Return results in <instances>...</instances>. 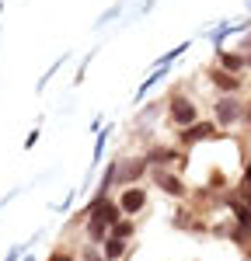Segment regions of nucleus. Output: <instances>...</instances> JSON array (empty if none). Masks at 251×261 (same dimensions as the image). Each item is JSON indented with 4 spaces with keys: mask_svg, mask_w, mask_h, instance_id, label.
Listing matches in <instances>:
<instances>
[{
    "mask_svg": "<svg viewBox=\"0 0 251 261\" xmlns=\"http://www.w3.org/2000/svg\"><path fill=\"white\" fill-rule=\"evenodd\" d=\"M171 122H174V125H182V129L195 125V122H199L195 101H188L185 94H174V101H171Z\"/></svg>",
    "mask_w": 251,
    "mask_h": 261,
    "instance_id": "f257e3e1",
    "label": "nucleus"
},
{
    "mask_svg": "<svg viewBox=\"0 0 251 261\" xmlns=\"http://www.w3.org/2000/svg\"><path fill=\"white\" fill-rule=\"evenodd\" d=\"M213 115H216V125H234V122H241V115H244V105L234 98V94H227V98L216 101Z\"/></svg>",
    "mask_w": 251,
    "mask_h": 261,
    "instance_id": "f03ea898",
    "label": "nucleus"
},
{
    "mask_svg": "<svg viewBox=\"0 0 251 261\" xmlns=\"http://www.w3.org/2000/svg\"><path fill=\"white\" fill-rule=\"evenodd\" d=\"M209 136H216V122H195V125L182 129V143H185V146L203 143V140H209Z\"/></svg>",
    "mask_w": 251,
    "mask_h": 261,
    "instance_id": "7ed1b4c3",
    "label": "nucleus"
},
{
    "mask_svg": "<svg viewBox=\"0 0 251 261\" xmlns=\"http://www.w3.org/2000/svg\"><path fill=\"white\" fill-rule=\"evenodd\" d=\"M143 205H146V192H143V188H126L122 195H119V209L129 213V216H133V213H140Z\"/></svg>",
    "mask_w": 251,
    "mask_h": 261,
    "instance_id": "20e7f679",
    "label": "nucleus"
},
{
    "mask_svg": "<svg viewBox=\"0 0 251 261\" xmlns=\"http://www.w3.org/2000/svg\"><path fill=\"white\" fill-rule=\"evenodd\" d=\"M154 181H157V188H164L167 195H174V199H182V195H185V185L174 178L171 171H157V174H154Z\"/></svg>",
    "mask_w": 251,
    "mask_h": 261,
    "instance_id": "39448f33",
    "label": "nucleus"
},
{
    "mask_svg": "<svg viewBox=\"0 0 251 261\" xmlns=\"http://www.w3.org/2000/svg\"><path fill=\"white\" fill-rule=\"evenodd\" d=\"M209 81L216 84L220 91H227V94H234V91L241 87V81H237L234 73H227V70H220V66H213V70H209Z\"/></svg>",
    "mask_w": 251,
    "mask_h": 261,
    "instance_id": "423d86ee",
    "label": "nucleus"
},
{
    "mask_svg": "<svg viewBox=\"0 0 251 261\" xmlns=\"http://www.w3.org/2000/svg\"><path fill=\"white\" fill-rule=\"evenodd\" d=\"M216 60H220V70H227V73H234V77L248 66V56H241V53H220Z\"/></svg>",
    "mask_w": 251,
    "mask_h": 261,
    "instance_id": "0eeeda50",
    "label": "nucleus"
},
{
    "mask_svg": "<svg viewBox=\"0 0 251 261\" xmlns=\"http://www.w3.org/2000/svg\"><path fill=\"white\" fill-rule=\"evenodd\" d=\"M143 171H146V161H129L122 171H119V181H136Z\"/></svg>",
    "mask_w": 251,
    "mask_h": 261,
    "instance_id": "6e6552de",
    "label": "nucleus"
},
{
    "mask_svg": "<svg viewBox=\"0 0 251 261\" xmlns=\"http://www.w3.org/2000/svg\"><path fill=\"white\" fill-rule=\"evenodd\" d=\"M122 251H126V241H119V237L105 241V258H122Z\"/></svg>",
    "mask_w": 251,
    "mask_h": 261,
    "instance_id": "1a4fd4ad",
    "label": "nucleus"
},
{
    "mask_svg": "<svg viewBox=\"0 0 251 261\" xmlns=\"http://www.w3.org/2000/svg\"><path fill=\"white\" fill-rule=\"evenodd\" d=\"M112 237H119V241L133 237V223H129V220H119L115 226H112Z\"/></svg>",
    "mask_w": 251,
    "mask_h": 261,
    "instance_id": "9d476101",
    "label": "nucleus"
},
{
    "mask_svg": "<svg viewBox=\"0 0 251 261\" xmlns=\"http://www.w3.org/2000/svg\"><path fill=\"white\" fill-rule=\"evenodd\" d=\"M167 161H174V153H171V150H154V153L146 157V164H167Z\"/></svg>",
    "mask_w": 251,
    "mask_h": 261,
    "instance_id": "9b49d317",
    "label": "nucleus"
},
{
    "mask_svg": "<svg viewBox=\"0 0 251 261\" xmlns=\"http://www.w3.org/2000/svg\"><path fill=\"white\" fill-rule=\"evenodd\" d=\"M119 14H122V4H112V7H108V11H105L102 18H98V28H102L105 21H112V18H119Z\"/></svg>",
    "mask_w": 251,
    "mask_h": 261,
    "instance_id": "f8f14e48",
    "label": "nucleus"
},
{
    "mask_svg": "<svg viewBox=\"0 0 251 261\" xmlns=\"http://www.w3.org/2000/svg\"><path fill=\"white\" fill-rule=\"evenodd\" d=\"M105 140H108V129H105L102 136H98V143H94V157H91V161H94V164L102 161V150H105Z\"/></svg>",
    "mask_w": 251,
    "mask_h": 261,
    "instance_id": "ddd939ff",
    "label": "nucleus"
},
{
    "mask_svg": "<svg viewBox=\"0 0 251 261\" xmlns=\"http://www.w3.org/2000/svg\"><path fill=\"white\" fill-rule=\"evenodd\" d=\"M84 261H105V258L94 251V247H87V251H84Z\"/></svg>",
    "mask_w": 251,
    "mask_h": 261,
    "instance_id": "4468645a",
    "label": "nucleus"
},
{
    "mask_svg": "<svg viewBox=\"0 0 251 261\" xmlns=\"http://www.w3.org/2000/svg\"><path fill=\"white\" fill-rule=\"evenodd\" d=\"M49 261H73L70 254H63V251H56V254H49Z\"/></svg>",
    "mask_w": 251,
    "mask_h": 261,
    "instance_id": "2eb2a0df",
    "label": "nucleus"
},
{
    "mask_svg": "<svg viewBox=\"0 0 251 261\" xmlns=\"http://www.w3.org/2000/svg\"><path fill=\"white\" fill-rule=\"evenodd\" d=\"M244 188H248V192H251V164H248V167H244Z\"/></svg>",
    "mask_w": 251,
    "mask_h": 261,
    "instance_id": "dca6fc26",
    "label": "nucleus"
},
{
    "mask_svg": "<svg viewBox=\"0 0 251 261\" xmlns=\"http://www.w3.org/2000/svg\"><path fill=\"white\" fill-rule=\"evenodd\" d=\"M248 66H251V56H248Z\"/></svg>",
    "mask_w": 251,
    "mask_h": 261,
    "instance_id": "f3484780",
    "label": "nucleus"
},
{
    "mask_svg": "<svg viewBox=\"0 0 251 261\" xmlns=\"http://www.w3.org/2000/svg\"><path fill=\"white\" fill-rule=\"evenodd\" d=\"M248 7H251V4H248Z\"/></svg>",
    "mask_w": 251,
    "mask_h": 261,
    "instance_id": "a211bd4d",
    "label": "nucleus"
}]
</instances>
